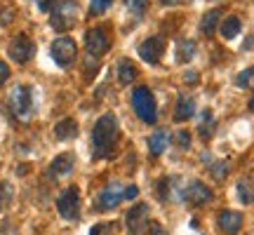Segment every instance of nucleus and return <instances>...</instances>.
I'll list each match as a JSON object with an SVG mask.
<instances>
[{
    "label": "nucleus",
    "instance_id": "nucleus-1",
    "mask_svg": "<svg viewBox=\"0 0 254 235\" xmlns=\"http://www.w3.org/2000/svg\"><path fill=\"white\" fill-rule=\"evenodd\" d=\"M118 120L113 113H106L101 116L97 122H94V129H92V148H94V158H111L116 153V146H118Z\"/></svg>",
    "mask_w": 254,
    "mask_h": 235
},
{
    "label": "nucleus",
    "instance_id": "nucleus-2",
    "mask_svg": "<svg viewBox=\"0 0 254 235\" xmlns=\"http://www.w3.org/2000/svg\"><path fill=\"white\" fill-rule=\"evenodd\" d=\"M43 9H50V24L57 31H68L71 26H75L78 21V2L75 0H50L40 5Z\"/></svg>",
    "mask_w": 254,
    "mask_h": 235
},
{
    "label": "nucleus",
    "instance_id": "nucleus-3",
    "mask_svg": "<svg viewBox=\"0 0 254 235\" xmlns=\"http://www.w3.org/2000/svg\"><path fill=\"white\" fill-rule=\"evenodd\" d=\"M132 109H134L136 118L144 120L146 125H153L158 120V106H155L153 92L148 90L146 85H141V87H136L132 92Z\"/></svg>",
    "mask_w": 254,
    "mask_h": 235
},
{
    "label": "nucleus",
    "instance_id": "nucleus-4",
    "mask_svg": "<svg viewBox=\"0 0 254 235\" xmlns=\"http://www.w3.org/2000/svg\"><path fill=\"white\" fill-rule=\"evenodd\" d=\"M9 109L21 122H26L28 118L33 116V92H31L28 85H14L12 87V92H9Z\"/></svg>",
    "mask_w": 254,
    "mask_h": 235
},
{
    "label": "nucleus",
    "instance_id": "nucleus-5",
    "mask_svg": "<svg viewBox=\"0 0 254 235\" xmlns=\"http://www.w3.org/2000/svg\"><path fill=\"white\" fill-rule=\"evenodd\" d=\"M50 52H52V59H55L62 68H68V66H73L75 57H78V45H75V40H73V38L59 36L55 43H52Z\"/></svg>",
    "mask_w": 254,
    "mask_h": 235
},
{
    "label": "nucleus",
    "instance_id": "nucleus-6",
    "mask_svg": "<svg viewBox=\"0 0 254 235\" xmlns=\"http://www.w3.org/2000/svg\"><path fill=\"white\" fill-rule=\"evenodd\" d=\"M57 209L66 221H75L80 217V190L75 186H68V188L62 190V195L57 198Z\"/></svg>",
    "mask_w": 254,
    "mask_h": 235
},
{
    "label": "nucleus",
    "instance_id": "nucleus-7",
    "mask_svg": "<svg viewBox=\"0 0 254 235\" xmlns=\"http://www.w3.org/2000/svg\"><path fill=\"white\" fill-rule=\"evenodd\" d=\"M125 183H120V181H111L106 188L99 193V198H97V205L94 207L99 209V212H111V209H116L125 200Z\"/></svg>",
    "mask_w": 254,
    "mask_h": 235
},
{
    "label": "nucleus",
    "instance_id": "nucleus-8",
    "mask_svg": "<svg viewBox=\"0 0 254 235\" xmlns=\"http://www.w3.org/2000/svg\"><path fill=\"white\" fill-rule=\"evenodd\" d=\"M85 47H87V55L92 59H99L106 55L111 47V38L106 33V28H90L85 33Z\"/></svg>",
    "mask_w": 254,
    "mask_h": 235
},
{
    "label": "nucleus",
    "instance_id": "nucleus-9",
    "mask_svg": "<svg viewBox=\"0 0 254 235\" xmlns=\"http://www.w3.org/2000/svg\"><path fill=\"white\" fill-rule=\"evenodd\" d=\"M7 55L12 61H17V63H26L33 59V55H36V45H33V40L28 36H14L12 38V43H9L7 47Z\"/></svg>",
    "mask_w": 254,
    "mask_h": 235
},
{
    "label": "nucleus",
    "instance_id": "nucleus-10",
    "mask_svg": "<svg viewBox=\"0 0 254 235\" xmlns=\"http://www.w3.org/2000/svg\"><path fill=\"white\" fill-rule=\"evenodd\" d=\"M212 198H214L212 188H209V186H205L202 181H190L189 186L184 188V200H186L189 205H193V207L207 205V202H212Z\"/></svg>",
    "mask_w": 254,
    "mask_h": 235
},
{
    "label": "nucleus",
    "instance_id": "nucleus-11",
    "mask_svg": "<svg viewBox=\"0 0 254 235\" xmlns=\"http://www.w3.org/2000/svg\"><path fill=\"white\" fill-rule=\"evenodd\" d=\"M163 52H165V38L163 36H151L139 45V57H141L146 63H158L163 59Z\"/></svg>",
    "mask_w": 254,
    "mask_h": 235
},
{
    "label": "nucleus",
    "instance_id": "nucleus-12",
    "mask_svg": "<svg viewBox=\"0 0 254 235\" xmlns=\"http://www.w3.org/2000/svg\"><path fill=\"white\" fill-rule=\"evenodd\" d=\"M146 217H148V205L146 202H136L134 207H129V212L125 214V226L132 235H141L146 226Z\"/></svg>",
    "mask_w": 254,
    "mask_h": 235
},
{
    "label": "nucleus",
    "instance_id": "nucleus-13",
    "mask_svg": "<svg viewBox=\"0 0 254 235\" xmlns=\"http://www.w3.org/2000/svg\"><path fill=\"white\" fill-rule=\"evenodd\" d=\"M219 228L226 235L240 233V228H243V214H240V212H233V209L219 212Z\"/></svg>",
    "mask_w": 254,
    "mask_h": 235
},
{
    "label": "nucleus",
    "instance_id": "nucleus-14",
    "mask_svg": "<svg viewBox=\"0 0 254 235\" xmlns=\"http://www.w3.org/2000/svg\"><path fill=\"white\" fill-rule=\"evenodd\" d=\"M193 116H195V99L189 97V94H182L179 101H177V109H174V120L184 122V120H189Z\"/></svg>",
    "mask_w": 254,
    "mask_h": 235
},
{
    "label": "nucleus",
    "instance_id": "nucleus-15",
    "mask_svg": "<svg viewBox=\"0 0 254 235\" xmlns=\"http://www.w3.org/2000/svg\"><path fill=\"white\" fill-rule=\"evenodd\" d=\"M71 170H73V155L71 153L57 155L55 160H52V165H50V174H52L55 179H62L66 174H71Z\"/></svg>",
    "mask_w": 254,
    "mask_h": 235
},
{
    "label": "nucleus",
    "instance_id": "nucleus-16",
    "mask_svg": "<svg viewBox=\"0 0 254 235\" xmlns=\"http://www.w3.org/2000/svg\"><path fill=\"white\" fill-rule=\"evenodd\" d=\"M55 134H57V139H62V141L78 136V125H75V120H73V118H64V120H59L57 127H55Z\"/></svg>",
    "mask_w": 254,
    "mask_h": 235
},
{
    "label": "nucleus",
    "instance_id": "nucleus-17",
    "mask_svg": "<svg viewBox=\"0 0 254 235\" xmlns=\"http://www.w3.org/2000/svg\"><path fill=\"white\" fill-rule=\"evenodd\" d=\"M167 146H170V134H167L165 129L153 132V136L148 139V148H151L153 155H163L165 151H167Z\"/></svg>",
    "mask_w": 254,
    "mask_h": 235
},
{
    "label": "nucleus",
    "instance_id": "nucleus-18",
    "mask_svg": "<svg viewBox=\"0 0 254 235\" xmlns=\"http://www.w3.org/2000/svg\"><path fill=\"white\" fill-rule=\"evenodd\" d=\"M136 75H139V71H136V66L129 59H120L118 61V80L123 82V85H129V82L136 80Z\"/></svg>",
    "mask_w": 254,
    "mask_h": 235
},
{
    "label": "nucleus",
    "instance_id": "nucleus-19",
    "mask_svg": "<svg viewBox=\"0 0 254 235\" xmlns=\"http://www.w3.org/2000/svg\"><path fill=\"white\" fill-rule=\"evenodd\" d=\"M238 198L243 205H254V179L245 176V179L238 181Z\"/></svg>",
    "mask_w": 254,
    "mask_h": 235
},
{
    "label": "nucleus",
    "instance_id": "nucleus-20",
    "mask_svg": "<svg viewBox=\"0 0 254 235\" xmlns=\"http://www.w3.org/2000/svg\"><path fill=\"white\" fill-rule=\"evenodd\" d=\"M240 28H243V21H240V19L238 17H226L219 31H221V36L226 38V40H233V38L240 33Z\"/></svg>",
    "mask_w": 254,
    "mask_h": 235
},
{
    "label": "nucleus",
    "instance_id": "nucleus-21",
    "mask_svg": "<svg viewBox=\"0 0 254 235\" xmlns=\"http://www.w3.org/2000/svg\"><path fill=\"white\" fill-rule=\"evenodd\" d=\"M219 9H209L207 14L202 17V21H200V31L205 33V36H212L214 31H217V26H219Z\"/></svg>",
    "mask_w": 254,
    "mask_h": 235
},
{
    "label": "nucleus",
    "instance_id": "nucleus-22",
    "mask_svg": "<svg viewBox=\"0 0 254 235\" xmlns=\"http://www.w3.org/2000/svg\"><path fill=\"white\" fill-rule=\"evenodd\" d=\"M177 50H179V52H177V59H179V61H190V59L195 57V43H193V40H184V43H179Z\"/></svg>",
    "mask_w": 254,
    "mask_h": 235
},
{
    "label": "nucleus",
    "instance_id": "nucleus-23",
    "mask_svg": "<svg viewBox=\"0 0 254 235\" xmlns=\"http://www.w3.org/2000/svg\"><path fill=\"white\" fill-rule=\"evenodd\" d=\"M214 134V118L209 111H202V120H200V136L202 139H209Z\"/></svg>",
    "mask_w": 254,
    "mask_h": 235
},
{
    "label": "nucleus",
    "instance_id": "nucleus-24",
    "mask_svg": "<svg viewBox=\"0 0 254 235\" xmlns=\"http://www.w3.org/2000/svg\"><path fill=\"white\" fill-rule=\"evenodd\" d=\"M113 5V0H90V14H94V17H99V14H104L106 9Z\"/></svg>",
    "mask_w": 254,
    "mask_h": 235
},
{
    "label": "nucleus",
    "instance_id": "nucleus-25",
    "mask_svg": "<svg viewBox=\"0 0 254 235\" xmlns=\"http://www.w3.org/2000/svg\"><path fill=\"white\" fill-rule=\"evenodd\" d=\"M209 172H212V176L217 181H221V179H226V174H228V163H212V167H209Z\"/></svg>",
    "mask_w": 254,
    "mask_h": 235
},
{
    "label": "nucleus",
    "instance_id": "nucleus-26",
    "mask_svg": "<svg viewBox=\"0 0 254 235\" xmlns=\"http://www.w3.org/2000/svg\"><path fill=\"white\" fill-rule=\"evenodd\" d=\"M9 202H12V186L0 183V207H7Z\"/></svg>",
    "mask_w": 254,
    "mask_h": 235
},
{
    "label": "nucleus",
    "instance_id": "nucleus-27",
    "mask_svg": "<svg viewBox=\"0 0 254 235\" xmlns=\"http://www.w3.org/2000/svg\"><path fill=\"white\" fill-rule=\"evenodd\" d=\"M252 80H254V66H250L247 71H243L238 75V85H240V87H250Z\"/></svg>",
    "mask_w": 254,
    "mask_h": 235
},
{
    "label": "nucleus",
    "instance_id": "nucleus-28",
    "mask_svg": "<svg viewBox=\"0 0 254 235\" xmlns=\"http://www.w3.org/2000/svg\"><path fill=\"white\" fill-rule=\"evenodd\" d=\"M125 5L132 9L134 14H141V12L148 7V0H125Z\"/></svg>",
    "mask_w": 254,
    "mask_h": 235
},
{
    "label": "nucleus",
    "instance_id": "nucleus-29",
    "mask_svg": "<svg viewBox=\"0 0 254 235\" xmlns=\"http://www.w3.org/2000/svg\"><path fill=\"white\" fill-rule=\"evenodd\" d=\"M7 78H9V68H7V63L0 59V87L7 82Z\"/></svg>",
    "mask_w": 254,
    "mask_h": 235
},
{
    "label": "nucleus",
    "instance_id": "nucleus-30",
    "mask_svg": "<svg viewBox=\"0 0 254 235\" xmlns=\"http://www.w3.org/2000/svg\"><path fill=\"white\" fill-rule=\"evenodd\" d=\"M177 139H179L182 148H189V146H190V136H189V132H179V136H177Z\"/></svg>",
    "mask_w": 254,
    "mask_h": 235
},
{
    "label": "nucleus",
    "instance_id": "nucleus-31",
    "mask_svg": "<svg viewBox=\"0 0 254 235\" xmlns=\"http://www.w3.org/2000/svg\"><path fill=\"white\" fill-rule=\"evenodd\" d=\"M136 193H139V190H136V186H127V188H125V200H134Z\"/></svg>",
    "mask_w": 254,
    "mask_h": 235
},
{
    "label": "nucleus",
    "instance_id": "nucleus-32",
    "mask_svg": "<svg viewBox=\"0 0 254 235\" xmlns=\"http://www.w3.org/2000/svg\"><path fill=\"white\" fill-rule=\"evenodd\" d=\"M151 235H167V233L163 231V226H158V224H155V226L151 228Z\"/></svg>",
    "mask_w": 254,
    "mask_h": 235
},
{
    "label": "nucleus",
    "instance_id": "nucleus-33",
    "mask_svg": "<svg viewBox=\"0 0 254 235\" xmlns=\"http://www.w3.org/2000/svg\"><path fill=\"white\" fill-rule=\"evenodd\" d=\"M186 80H189V82H195V80H198V75H195V73H186Z\"/></svg>",
    "mask_w": 254,
    "mask_h": 235
},
{
    "label": "nucleus",
    "instance_id": "nucleus-34",
    "mask_svg": "<svg viewBox=\"0 0 254 235\" xmlns=\"http://www.w3.org/2000/svg\"><path fill=\"white\" fill-rule=\"evenodd\" d=\"M163 5H177V2H182V0H160Z\"/></svg>",
    "mask_w": 254,
    "mask_h": 235
},
{
    "label": "nucleus",
    "instance_id": "nucleus-35",
    "mask_svg": "<svg viewBox=\"0 0 254 235\" xmlns=\"http://www.w3.org/2000/svg\"><path fill=\"white\" fill-rule=\"evenodd\" d=\"M250 111H254V97L250 99Z\"/></svg>",
    "mask_w": 254,
    "mask_h": 235
}]
</instances>
